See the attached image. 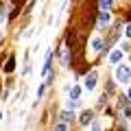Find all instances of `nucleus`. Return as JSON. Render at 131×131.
Here are the masks:
<instances>
[{
  "instance_id": "0eeeda50",
  "label": "nucleus",
  "mask_w": 131,
  "mask_h": 131,
  "mask_svg": "<svg viewBox=\"0 0 131 131\" xmlns=\"http://www.w3.org/2000/svg\"><path fill=\"white\" fill-rule=\"evenodd\" d=\"M114 0H101V11H112Z\"/></svg>"
},
{
  "instance_id": "9d476101",
  "label": "nucleus",
  "mask_w": 131,
  "mask_h": 131,
  "mask_svg": "<svg viewBox=\"0 0 131 131\" xmlns=\"http://www.w3.org/2000/svg\"><path fill=\"white\" fill-rule=\"evenodd\" d=\"M79 96H81V88H79V85H74V88L70 90V98H79Z\"/></svg>"
},
{
  "instance_id": "f03ea898",
  "label": "nucleus",
  "mask_w": 131,
  "mask_h": 131,
  "mask_svg": "<svg viewBox=\"0 0 131 131\" xmlns=\"http://www.w3.org/2000/svg\"><path fill=\"white\" fill-rule=\"evenodd\" d=\"M92 120H94V112H90V109H88V112H83V114H81V118H79V122L83 127H90V125H92Z\"/></svg>"
},
{
  "instance_id": "4468645a",
  "label": "nucleus",
  "mask_w": 131,
  "mask_h": 131,
  "mask_svg": "<svg viewBox=\"0 0 131 131\" xmlns=\"http://www.w3.org/2000/svg\"><path fill=\"white\" fill-rule=\"evenodd\" d=\"M125 20H127V22H131V11H127V13H125Z\"/></svg>"
},
{
  "instance_id": "7ed1b4c3",
  "label": "nucleus",
  "mask_w": 131,
  "mask_h": 131,
  "mask_svg": "<svg viewBox=\"0 0 131 131\" xmlns=\"http://www.w3.org/2000/svg\"><path fill=\"white\" fill-rule=\"evenodd\" d=\"M112 22V13L109 11H101V18H98V28H105Z\"/></svg>"
},
{
  "instance_id": "9b49d317",
  "label": "nucleus",
  "mask_w": 131,
  "mask_h": 131,
  "mask_svg": "<svg viewBox=\"0 0 131 131\" xmlns=\"http://www.w3.org/2000/svg\"><path fill=\"white\" fill-rule=\"evenodd\" d=\"M79 107V98H70L68 101V109H77Z\"/></svg>"
},
{
  "instance_id": "ddd939ff",
  "label": "nucleus",
  "mask_w": 131,
  "mask_h": 131,
  "mask_svg": "<svg viewBox=\"0 0 131 131\" xmlns=\"http://www.w3.org/2000/svg\"><path fill=\"white\" fill-rule=\"evenodd\" d=\"M125 35H127V37L131 39V24H129V26H127V31H125Z\"/></svg>"
},
{
  "instance_id": "f257e3e1",
  "label": "nucleus",
  "mask_w": 131,
  "mask_h": 131,
  "mask_svg": "<svg viewBox=\"0 0 131 131\" xmlns=\"http://www.w3.org/2000/svg\"><path fill=\"white\" fill-rule=\"evenodd\" d=\"M116 77H118V81H120V83H127V81L131 79V70L127 68V66H118Z\"/></svg>"
},
{
  "instance_id": "423d86ee",
  "label": "nucleus",
  "mask_w": 131,
  "mask_h": 131,
  "mask_svg": "<svg viewBox=\"0 0 131 131\" xmlns=\"http://www.w3.org/2000/svg\"><path fill=\"white\" fill-rule=\"evenodd\" d=\"M13 68H15V57L11 55L9 59H7V66H2V70L5 72H13Z\"/></svg>"
},
{
  "instance_id": "1a4fd4ad",
  "label": "nucleus",
  "mask_w": 131,
  "mask_h": 131,
  "mask_svg": "<svg viewBox=\"0 0 131 131\" xmlns=\"http://www.w3.org/2000/svg\"><path fill=\"white\" fill-rule=\"evenodd\" d=\"M120 59H122V52L120 50H116V52L109 55V61H112V63H120Z\"/></svg>"
},
{
  "instance_id": "6e6552de",
  "label": "nucleus",
  "mask_w": 131,
  "mask_h": 131,
  "mask_svg": "<svg viewBox=\"0 0 131 131\" xmlns=\"http://www.w3.org/2000/svg\"><path fill=\"white\" fill-rule=\"evenodd\" d=\"M101 46H103V42H101V39H92V44H90V48H92V52H98L101 50Z\"/></svg>"
},
{
  "instance_id": "20e7f679",
  "label": "nucleus",
  "mask_w": 131,
  "mask_h": 131,
  "mask_svg": "<svg viewBox=\"0 0 131 131\" xmlns=\"http://www.w3.org/2000/svg\"><path fill=\"white\" fill-rule=\"evenodd\" d=\"M96 81H98V74H96V72H90V74L85 77V88L94 90V88H96Z\"/></svg>"
},
{
  "instance_id": "39448f33",
  "label": "nucleus",
  "mask_w": 131,
  "mask_h": 131,
  "mask_svg": "<svg viewBox=\"0 0 131 131\" xmlns=\"http://www.w3.org/2000/svg\"><path fill=\"white\" fill-rule=\"evenodd\" d=\"M61 66L70 68V48L68 46H61Z\"/></svg>"
},
{
  "instance_id": "2eb2a0df",
  "label": "nucleus",
  "mask_w": 131,
  "mask_h": 131,
  "mask_svg": "<svg viewBox=\"0 0 131 131\" xmlns=\"http://www.w3.org/2000/svg\"><path fill=\"white\" fill-rule=\"evenodd\" d=\"M127 94H129V98H131V90H129V92H127Z\"/></svg>"
},
{
  "instance_id": "f8f14e48",
  "label": "nucleus",
  "mask_w": 131,
  "mask_h": 131,
  "mask_svg": "<svg viewBox=\"0 0 131 131\" xmlns=\"http://www.w3.org/2000/svg\"><path fill=\"white\" fill-rule=\"evenodd\" d=\"M61 120H66V122H72V120H74V116H72L70 112H63V114H61Z\"/></svg>"
}]
</instances>
